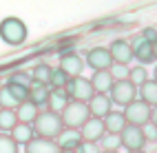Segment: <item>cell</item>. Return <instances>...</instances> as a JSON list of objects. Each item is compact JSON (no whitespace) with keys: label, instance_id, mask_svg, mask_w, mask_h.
<instances>
[{"label":"cell","instance_id":"obj_1","mask_svg":"<svg viewBox=\"0 0 157 153\" xmlns=\"http://www.w3.org/2000/svg\"><path fill=\"white\" fill-rule=\"evenodd\" d=\"M31 127H33V133H36V135L49 138V140H53L60 131L64 129L60 113H56V111H49V109H47V111H38V116L33 118Z\"/></svg>","mask_w":157,"mask_h":153},{"label":"cell","instance_id":"obj_2","mask_svg":"<svg viewBox=\"0 0 157 153\" xmlns=\"http://www.w3.org/2000/svg\"><path fill=\"white\" fill-rule=\"evenodd\" d=\"M27 38H29L27 25L20 18L9 16L0 22V40H2V42L11 45V47H20V45L27 42Z\"/></svg>","mask_w":157,"mask_h":153},{"label":"cell","instance_id":"obj_3","mask_svg":"<svg viewBox=\"0 0 157 153\" xmlns=\"http://www.w3.org/2000/svg\"><path fill=\"white\" fill-rule=\"evenodd\" d=\"M60 118H62V124H64V127H69V129H80L82 124H84V120L89 118L86 102L69 100L67 107L60 111Z\"/></svg>","mask_w":157,"mask_h":153},{"label":"cell","instance_id":"obj_4","mask_svg":"<svg viewBox=\"0 0 157 153\" xmlns=\"http://www.w3.org/2000/svg\"><path fill=\"white\" fill-rule=\"evenodd\" d=\"M124 111V120H126V124H137L142 127L146 120H151L153 118V107L151 104H146V102L142 98H135L133 102H128L126 107H122Z\"/></svg>","mask_w":157,"mask_h":153},{"label":"cell","instance_id":"obj_5","mask_svg":"<svg viewBox=\"0 0 157 153\" xmlns=\"http://www.w3.org/2000/svg\"><path fill=\"white\" fill-rule=\"evenodd\" d=\"M109 98H111L113 104L126 107L128 102H133L135 98H137V87L131 84L128 80H115V82L111 84V89H109Z\"/></svg>","mask_w":157,"mask_h":153},{"label":"cell","instance_id":"obj_6","mask_svg":"<svg viewBox=\"0 0 157 153\" xmlns=\"http://www.w3.org/2000/svg\"><path fill=\"white\" fill-rule=\"evenodd\" d=\"M64 91L69 100H78V102H86L95 91L91 87V80L84 78V76H75V78H69L67 84H64Z\"/></svg>","mask_w":157,"mask_h":153},{"label":"cell","instance_id":"obj_7","mask_svg":"<svg viewBox=\"0 0 157 153\" xmlns=\"http://www.w3.org/2000/svg\"><path fill=\"white\" fill-rule=\"evenodd\" d=\"M117 135H120V147H124L126 151H137V149L146 147L142 127H137V124H124V129Z\"/></svg>","mask_w":157,"mask_h":153},{"label":"cell","instance_id":"obj_8","mask_svg":"<svg viewBox=\"0 0 157 153\" xmlns=\"http://www.w3.org/2000/svg\"><path fill=\"white\" fill-rule=\"evenodd\" d=\"M131 49H133V60H137L140 65H153L155 62V45L144 40L142 36H135L131 40Z\"/></svg>","mask_w":157,"mask_h":153},{"label":"cell","instance_id":"obj_9","mask_svg":"<svg viewBox=\"0 0 157 153\" xmlns=\"http://www.w3.org/2000/svg\"><path fill=\"white\" fill-rule=\"evenodd\" d=\"M86 109H89V116L91 118H104L113 109V102L109 98V93H93L89 100H86Z\"/></svg>","mask_w":157,"mask_h":153},{"label":"cell","instance_id":"obj_10","mask_svg":"<svg viewBox=\"0 0 157 153\" xmlns=\"http://www.w3.org/2000/svg\"><path fill=\"white\" fill-rule=\"evenodd\" d=\"M109 53H111V60L115 65H131V60H133L131 42H128V40H124V38L113 40L111 47H109Z\"/></svg>","mask_w":157,"mask_h":153},{"label":"cell","instance_id":"obj_11","mask_svg":"<svg viewBox=\"0 0 157 153\" xmlns=\"http://www.w3.org/2000/svg\"><path fill=\"white\" fill-rule=\"evenodd\" d=\"M60 69L64 71L69 78L82 76V71H84V60H82L75 51H64V53L60 56Z\"/></svg>","mask_w":157,"mask_h":153},{"label":"cell","instance_id":"obj_12","mask_svg":"<svg viewBox=\"0 0 157 153\" xmlns=\"http://www.w3.org/2000/svg\"><path fill=\"white\" fill-rule=\"evenodd\" d=\"M86 65H89L93 71L111 69L113 60H111V53H109V47H93V49H89V53H86Z\"/></svg>","mask_w":157,"mask_h":153},{"label":"cell","instance_id":"obj_13","mask_svg":"<svg viewBox=\"0 0 157 153\" xmlns=\"http://www.w3.org/2000/svg\"><path fill=\"white\" fill-rule=\"evenodd\" d=\"M80 138L82 142H98L102 135H104V124H102V120L100 118H86L84 120V124H82L80 129Z\"/></svg>","mask_w":157,"mask_h":153},{"label":"cell","instance_id":"obj_14","mask_svg":"<svg viewBox=\"0 0 157 153\" xmlns=\"http://www.w3.org/2000/svg\"><path fill=\"white\" fill-rule=\"evenodd\" d=\"M25 153H60V147L56 144V140L33 135L25 144Z\"/></svg>","mask_w":157,"mask_h":153},{"label":"cell","instance_id":"obj_15","mask_svg":"<svg viewBox=\"0 0 157 153\" xmlns=\"http://www.w3.org/2000/svg\"><path fill=\"white\" fill-rule=\"evenodd\" d=\"M89 80H91V87H93V91H95V93H109L111 84L115 82L109 69H100V71H93V76H91Z\"/></svg>","mask_w":157,"mask_h":153},{"label":"cell","instance_id":"obj_16","mask_svg":"<svg viewBox=\"0 0 157 153\" xmlns=\"http://www.w3.org/2000/svg\"><path fill=\"white\" fill-rule=\"evenodd\" d=\"M53 140H56V144H58L60 149H78V144L82 142L80 131H78V129H69V127H64Z\"/></svg>","mask_w":157,"mask_h":153},{"label":"cell","instance_id":"obj_17","mask_svg":"<svg viewBox=\"0 0 157 153\" xmlns=\"http://www.w3.org/2000/svg\"><path fill=\"white\" fill-rule=\"evenodd\" d=\"M102 124H104V133H120L126 124V120H124V113L122 111H109L106 116L102 118Z\"/></svg>","mask_w":157,"mask_h":153},{"label":"cell","instance_id":"obj_18","mask_svg":"<svg viewBox=\"0 0 157 153\" xmlns=\"http://www.w3.org/2000/svg\"><path fill=\"white\" fill-rule=\"evenodd\" d=\"M47 98H49V87L44 82H36V80H31V82H29V96H27V100H31L36 107H42V104H47Z\"/></svg>","mask_w":157,"mask_h":153},{"label":"cell","instance_id":"obj_19","mask_svg":"<svg viewBox=\"0 0 157 153\" xmlns=\"http://www.w3.org/2000/svg\"><path fill=\"white\" fill-rule=\"evenodd\" d=\"M9 135H11L13 142L20 147V144H27V142L33 138L36 133H33V127H31L29 122H16V127L9 131Z\"/></svg>","mask_w":157,"mask_h":153},{"label":"cell","instance_id":"obj_20","mask_svg":"<svg viewBox=\"0 0 157 153\" xmlns=\"http://www.w3.org/2000/svg\"><path fill=\"white\" fill-rule=\"evenodd\" d=\"M67 102H69V96H67L64 89H49V98H47V109L49 111L60 113L67 107Z\"/></svg>","mask_w":157,"mask_h":153},{"label":"cell","instance_id":"obj_21","mask_svg":"<svg viewBox=\"0 0 157 153\" xmlns=\"http://www.w3.org/2000/svg\"><path fill=\"white\" fill-rule=\"evenodd\" d=\"M13 111H16V118H18V122H33V118L38 116V107L33 104L31 100H22V102H18V104L13 107Z\"/></svg>","mask_w":157,"mask_h":153},{"label":"cell","instance_id":"obj_22","mask_svg":"<svg viewBox=\"0 0 157 153\" xmlns=\"http://www.w3.org/2000/svg\"><path fill=\"white\" fill-rule=\"evenodd\" d=\"M137 93H140V98L146 102V104H151V107L157 104V82H155V80L148 78L144 84H140L137 87Z\"/></svg>","mask_w":157,"mask_h":153},{"label":"cell","instance_id":"obj_23","mask_svg":"<svg viewBox=\"0 0 157 153\" xmlns=\"http://www.w3.org/2000/svg\"><path fill=\"white\" fill-rule=\"evenodd\" d=\"M16 122H18V118H16L13 109H0V131L2 133H9L16 127Z\"/></svg>","mask_w":157,"mask_h":153},{"label":"cell","instance_id":"obj_24","mask_svg":"<svg viewBox=\"0 0 157 153\" xmlns=\"http://www.w3.org/2000/svg\"><path fill=\"white\" fill-rule=\"evenodd\" d=\"M128 82L131 84H135V87H140V84H144L146 80H148V71H146V67L144 65H137V67H128Z\"/></svg>","mask_w":157,"mask_h":153},{"label":"cell","instance_id":"obj_25","mask_svg":"<svg viewBox=\"0 0 157 153\" xmlns=\"http://www.w3.org/2000/svg\"><path fill=\"white\" fill-rule=\"evenodd\" d=\"M67 80H69V76H67L60 67H58V69H51V76H49V80H47V87H49V89H64Z\"/></svg>","mask_w":157,"mask_h":153},{"label":"cell","instance_id":"obj_26","mask_svg":"<svg viewBox=\"0 0 157 153\" xmlns=\"http://www.w3.org/2000/svg\"><path fill=\"white\" fill-rule=\"evenodd\" d=\"M98 147H100V151H117L120 149V135L117 133H104L98 140Z\"/></svg>","mask_w":157,"mask_h":153},{"label":"cell","instance_id":"obj_27","mask_svg":"<svg viewBox=\"0 0 157 153\" xmlns=\"http://www.w3.org/2000/svg\"><path fill=\"white\" fill-rule=\"evenodd\" d=\"M9 91H11V96L18 100V102H22V100H27V96H29V84H22V82H16V80H9V82L5 84Z\"/></svg>","mask_w":157,"mask_h":153},{"label":"cell","instance_id":"obj_28","mask_svg":"<svg viewBox=\"0 0 157 153\" xmlns=\"http://www.w3.org/2000/svg\"><path fill=\"white\" fill-rule=\"evenodd\" d=\"M31 80H36V82H44L47 84V80H49V76H51V67L49 65H38V67H33V71H31Z\"/></svg>","mask_w":157,"mask_h":153},{"label":"cell","instance_id":"obj_29","mask_svg":"<svg viewBox=\"0 0 157 153\" xmlns=\"http://www.w3.org/2000/svg\"><path fill=\"white\" fill-rule=\"evenodd\" d=\"M16 104H18V100L11 96V91L2 84L0 87V109H13Z\"/></svg>","mask_w":157,"mask_h":153},{"label":"cell","instance_id":"obj_30","mask_svg":"<svg viewBox=\"0 0 157 153\" xmlns=\"http://www.w3.org/2000/svg\"><path fill=\"white\" fill-rule=\"evenodd\" d=\"M0 153H18V144L9 133H0Z\"/></svg>","mask_w":157,"mask_h":153},{"label":"cell","instance_id":"obj_31","mask_svg":"<svg viewBox=\"0 0 157 153\" xmlns=\"http://www.w3.org/2000/svg\"><path fill=\"white\" fill-rule=\"evenodd\" d=\"M142 133H144V140L146 142H155L157 140V124H155V120H146L144 124H142Z\"/></svg>","mask_w":157,"mask_h":153},{"label":"cell","instance_id":"obj_32","mask_svg":"<svg viewBox=\"0 0 157 153\" xmlns=\"http://www.w3.org/2000/svg\"><path fill=\"white\" fill-rule=\"evenodd\" d=\"M111 76H113V80H126L128 78V65H111Z\"/></svg>","mask_w":157,"mask_h":153},{"label":"cell","instance_id":"obj_33","mask_svg":"<svg viewBox=\"0 0 157 153\" xmlns=\"http://www.w3.org/2000/svg\"><path fill=\"white\" fill-rule=\"evenodd\" d=\"M75 151L78 153H100V147H98V142H80Z\"/></svg>","mask_w":157,"mask_h":153},{"label":"cell","instance_id":"obj_34","mask_svg":"<svg viewBox=\"0 0 157 153\" xmlns=\"http://www.w3.org/2000/svg\"><path fill=\"white\" fill-rule=\"evenodd\" d=\"M9 80H16V82H22V84H29L31 82V76L29 73H25V71H18V73H13Z\"/></svg>","mask_w":157,"mask_h":153},{"label":"cell","instance_id":"obj_35","mask_svg":"<svg viewBox=\"0 0 157 153\" xmlns=\"http://www.w3.org/2000/svg\"><path fill=\"white\" fill-rule=\"evenodd\" d=\"M142 38H144V40H148V42H153V45H155V40H157V31H155L153 27H146L144 31H142Z\"/></svg>","mask_w":157,"mask_h":153},{"label":"cell","instance_id":"obj_36","mask_svg":"<svg viewBox=\"0 0 157 153\" xmlns=\"http://www.w3.org/2000/svg\"><path fill=\"white\" fill-rule=\"evenodd\" d=\"M60 153H78L75 149H60Z\"/></svg>","mask_w":157,"mask_h":153},{"label":"cell","instance_id":"obj_37","mask_svg":"<svg viewBox=\"0 0 157 153\" xmlns=\"http://www.w3.org/2000/svg\"><path fill=\"white\" fill-rule=\"evenodd\" d=\"M126 153H146L144 149H137V151H126Z\"/></svg>","mask_w":157,"mask_h":153},{"label":"cell","instance_id":"obj_38","mask_svg":"<svg viewBox=\"0 0 157 153\" xmlns=\"http://www.w3.org/2000/svg\"><path fill=\"white\" fill-rule=\"evenodd\" d=\"M100 153H117V151H100Z\"/></svg>","mask_w":157,"mask_h":153},{"label":"cell","instance_id":"obj_39","mask_svg":"<svg viewBox=\"0 0 157 153\" xmlns=\"http://www.w3.org/2000/svg\"><path fill=\"white\" fill-rule=\"evenodd\" d=\"M0 87H2V82H0Z\"/></svg>","mask_w":157,"mask_h":153}]
</instances>
